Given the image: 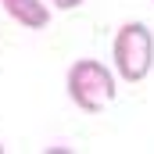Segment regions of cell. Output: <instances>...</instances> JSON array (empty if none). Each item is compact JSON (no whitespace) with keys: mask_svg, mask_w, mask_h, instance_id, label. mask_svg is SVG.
<instances>
[{"mask_svg":"<svg viewBox=\"0 0 154 154\" xmlns=\"http://www.w3.org/2000/svg\"><path fill=\"white\" fill-rule=\"evenodd\" d=\"M65 90H68V100L75 104L79 111H104L118 93V82H115V72L97 61V57H79L72 61L68 75H65Z\"/></svg>","mask_w":154,"mask_h":154,"instance_id":"cell-1","label":"cell"},{"mask_svg":"<svg viewBox=\"0 0 154 154\" xmlns=\"http://www.w3.org/2000/svg\"><path fill=\"white\" fill-rule=\"evenodd\" d=\"M0 154H4V143H0Z\"/></svg>","mask_w":154,"mask_h":154,"instance_id":"cell-5","label":"cell"},{"mask_svg":"<svg viewBox=\"0 0 154 154\" xmlns=\"http://www.w3.org/2000/svg\"><path fill=\"white\" fill-rule=\"evenodd\" d=\"M50 7H57V11H75L79 4H86V0H47Z\"/></svg>","mask_w":154,"mask_h":154,"instance_id":"cell-4","label":"cell"},{"mask_svg":"<svg viewBox=\"0 0 154 154\" xmlns=\"http://www.w3.org/2000/svg\"><path fill=\"white\" fill-rule=\"evenodd\" d=\"M0 7L22 29H47L50 25V4L47 0H0Z\"/></svg>","mask_w":154,"mask_h":154,"instance_id":"cell-3","label":"cell"},{"mask_svg":"<svg viewBox=\"0 0 154 154\" xmlns=\"http://www.w3.org/2000/svg\"><path fill=\"white\" fill-rule=\"evenodd\" d=\"M115 75L125 82H143L154 68V32L143 22H125L111 43Z\"/></svg>","mask_w":154,"mask_h":154,"instance_id":"cell-2","label":"cell"}]
</instances>
